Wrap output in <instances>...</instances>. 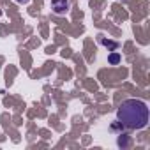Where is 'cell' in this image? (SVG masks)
Returning <instances> with one entry per match:
<instances>
[{"mask_svg":"<svg viewBox=\"0 0 150 150\" xmlns=\"http://www.w3.org/2000/svg\"><path fill=\"white\" fill-rule=\"evenodd\" d=\"M118 145H120V146H127V145H129V138H127L125 134H120V138H118Z\"/></svg>","mask_w":150,"mask_h":150,"instance_id":"obj_5","label":"cell"},{"mask_svg":"<svg viewBox=\"0 0 150 150\" xmlns=\"http://www.w3.org/2000/svg\"><path fill=\"white\" fill-rule=\"evenodd\" d=\"M108 62H110L111 65H117V64L120 62V53H117V51L110 53V57H108Z\"/></svg>","mask_w":150,"mask_h":150,"instance_id":"obj_4","label":"cell"},{"mask_svg":"<svg viewBox=\"0 0 150 150\" xmlns=\"http://www.w3.org/2000/svg\"><path fill=\"white\" fill-rule=\"evenodd\" d=\"M69 7H71L69 0H51V11L57 16H64L69 11Z\"/></svg>","mask_w":150,"mask_h":150,"instance_id":"obj_2","label":"cell"},{"mask_svg":"<svg viewBox=\"0 0 150 150\" xmlns=\"http://www.w3.org/2000/svg\"><path fill=\"white\" fill-rule=\"evenodd\" d=\"M117 122L124 129L138 131L145 129L148 124V106L141 99H125L117 110Z\"/></svg>","mask_w":150,"mask_h":150,"instance_id":"obj_1","label":"cell"},{"mask_svg":"<svg viewBox=\"0 0 150 150\" xmlns=\"http://www.w3.org/2000/svg\"><path fill=\"white\" fill-rule=\"evenodd\" d=\"M97 42H99L101 46H104V48H108L110 51H115V50H118V46H120V44H118L117 41H111V39H106V37H104V35H101V34L97 35Z\"/></svg>","mask_w":150,"mask_h":150,"instance_id":"obj_3","label":"cell"},{"mask_svg":"<svg viewBox=\"0 0 150 150\" xmlns=\"http://www.w3.org/2000/svg\"><path fill=\"white\" fill-rule=\"evenodd\" d=\"M16 2H18V4H27L28 0H16Z\"/></svg>","mask_w":150,"mask_h":150,"instance_id":"obj_6","label":"cell"}]
</instances>
